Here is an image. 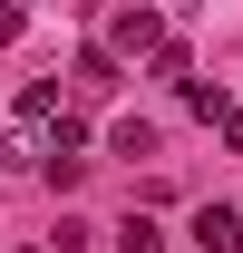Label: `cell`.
<instances>
[{"mask_svg": "<svg viewBox=\"0 0 243 253\" xmlns=\"http://www.w3.org/2000/svg\"><path fill=\"white\" fill-rule=\"evenodd\" d=\"M117 244H126V253H156V224H146V214H126V234H117Z\"/></svg>", "mask_w": 243, "mask_h": 253, "instance_id": "obj_5", "label": "cell"}, {"mask_svg": "<svg viewBox=\"0 0 243 253\" xmlns=\"http://www.w3.org/2000/svg\"><path fill=\"white\" fill-rule=\"evenodd\" d=\"M78 88L107 97V88H117V59H107V49H88V59H78Z\"/></svg>", "mask_w": 243, "mask_h": 253, "instance_id": "obj_4", "label": "cell"}, {"mask_svg": "<svg viewBox=\"0 0 243 253\" xmlns=\"http://www.w3.org/2000/svg\"><path fill=\"white\" fill-rule=\"evenodd\" d=\"M224 146H234V156H243V107H234V117H224Z\"/></svg>", "mask_w": 243, "mask_h": 253, "instance_id": "obj_6", "label": "cell"}, {"mask_svg": "<svg viewBox=\"0 0 243 253\" xmlns=\"http://www.w3.org/2000/svg\"><path fill=\"white\" fill-rule=\"evenodd\" d=\"M117 49H165V20H156V10H117V20H107V59H117Z\"/></svg>", "mask_w": 243, "mask_h": 253, "instance_id": "obj_1", "label": "cell"}, {"mask_svg": "<svg viewBox=\"0 0 243 253\" xmlns=\"http://www.w3.org/2000/svg\"><path fill=\"white\" fill-rule=\"evenodd\" d=\"M195 244H204V253H234L243 244V214H234V205H204V214H195Z\"/></svg>", "mask_w": 243, "mask_h": 253, "instance_id": "obj_2", "label": "cell"}, {"mask_svg": "<svg viewBox=\"0 0 243 253\" xmlns=\"http://www.w3.org/2000/svg\"><path fill=\"white\" fill-rule=\"evenodd\" d=\"M10 39H20V10H0V49H10Z\"/></svg>", "mask_w": 243, "mask_h": 253, "instance_id": "obj_7", "label": "cell"}, {"mask_svg": "<svg viewBox=\"0 0 243 253\" xmlns=\"http://www.w3.org/2000/svg\"><path fill=\"white\" fill-rule=\"evenodd\" d=\"M49 117H59V78H39V88L20 97V126H49Z\"/></svg>", "mask_w": 243, "mask_h": 253, "instance_id": "obj_3", "label": "cell"}]
</instances>
